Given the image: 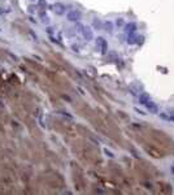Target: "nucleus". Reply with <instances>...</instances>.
Returning <instances> with one entry per match:
<instances>
[{"instance_id":"obj_8","label":"nucleus","mask_w":174,"mask_h":195,"mask_svg":"<svg viewBox=\"0 0 174 195\" xmlns=\"http://www.w3.org/2000/svg\"><path fill=\"white\" fill-rule=\"evenodd\" d=\"M135 40H138V43H139V38H138L137 35H134V34H130V35H129V38H127V43L133 44V43H135Z\"/></svg>"},{"instance_id":"obj_9","label":"nucleus","mask_w":174,"mask_h":195,"mask_svg":"<svg viewBox=\"0 0 174 195\" xmlns=\"http://www.w3.org/2000/svg\"><path fill=\"white\" fill-rule=\"evenodd\" d=\"M147 151H148L149 154H152V155H153V157H156V159H160V157H163V155H161L160 152L155 151L153 148H147Z\"/></svg>"},{"instance_id":"obj_3","label":"nucleus","mask_w":174,"mask_h":195,"mask_svg":"<svg viewBox=\"0 0 174 195\" xmlns=\"http://www.w3.org/2000/svg\"><path fill=\"white\" fill-rule=\"evenodd\" d=\"M52 9L56 14H64L65 13V5L61 4V3H55L52 5Z\"/></svg>"},{"instance_id":"obj_11","label":"nucleus","mask_w":174,"mask_h":195,"mask_svg":"<svg viewBox=\"0 0 174 195\" xmlns=\"http://www.w3.org/2000/svg\"><path fill=\"white\" fill-rule=\"evenodd\" d=\"M94 26H95V28H98V29H100L101 28V26H103V23H101V21L100 20H94Z\"/></svg>"},{"instance_id":"obj_4","label":"nucleus","mask_w":174,"mask_h":195,"mask_svg":"<svg viewBox=\"0 0 174 195\" xmlns=\"http://www.w3.org/2000/svg\"><path fill=\"white\" fill-rule=\"evenodd\" d=\"M96 44H98V47H100V50H101V52H103V53L107 52V43H105V39H104V38L99 37L96 39Z\"/></svg>"},{"instance_id":"obj_13","label":"nucleus","mask_w":174,"mask_h":195,"mask_svg":"<svg viewBox=\"0 0 174 195\" xmlns=\"http://www.w3.org/2000/svg\"><path fill=\"white\" fill-rule=\"evenodd\" d=\"M116 25H117V26H122V25H124V20H122V18L116 20Z\"/></svg>"},{"instance_id":"obj_14","label":"nucleus","mask_w":174,"mask_h":195,"mask_svg":"<svg viewBox=\"0 0 174 195\" xmlns=\"http://www.w3.org/2000/svg\"><path fill=\"white\" fill-rule=\"evenodd\" d=\"M105 154H107L108 156H109V157H113V154H112V152H109L108 150H105Z\"/></svg>"},{"instance_id":"obj_12","label":"nucleus","mask_w":174,"mask_h":195,"mask_svg":"<svg viewBox=\"0 0 174 195\" xmlns=\"http://www.w3.org/2000/svg\"><path fill=\"white\" fill-rule=\"evenodd\" d=\"M104 28H105L107 30H108V31H112V28H113V25H112V23H110L109 22V21H108V22H105V23H104Z\"/></svg>"},{"instance_id":"obj_1","label":"nucleus","mask_w":174,"mask_h":195,"mask_svg":"<svg viewBox=\"0 0 174 195\" xmlns=\"http://www.w3.org/2000/svg\"><path fill=\"white\" fill-rule=\"evenodd\" d=\"M66 18L70 22H78V21L82 18V13L79 11H69L66 14Z\"/></svg>"},{"instance_id":"obj_10","label":"nucleus","mask_w":174,"mask_h":195,"mask_svg":"<svg viewBox=\"0 0 174 195\" xmlns=\"http://www.w3.org/2000/svg\"><path fill=\"white\" fill-rule=\"evenodd\" d=\"M158 116H160L161 118H164V120H168V121H174V116H166L165 113H160Z\"/></svg>"},{"instance_id":"obj_6","label":"nucleus","mask_w":174,"mask_h":195,"mask_svg":"<svg viewBox=\"0 0 174 195\" xmlns=\"http://www.w3.org/2000/svg\"><path fill=\"white\" fill-rule=\"evenodd\" d=\"M134 31H137V25L134 22H130L129 25H126L125 26V33L126 34H134Z\"/></svg>"},{"instance_id":"obj_2","label":"nucleus","mask_w":174,"mask_h":195,"mask_svg":"<svg viewBox=\"0 0 174 195\" xmlns=\"http://www.w3.org/2000/svg\"><path fill=\"white\" fill-rule=\"evenodd\" d=\"M81 33H82L83 38H85L86 40H91V39L94 38V33H92V29L90 28V26H83Z\"/></svg>"},{"instance_id":"obj_7","label":"nucleus","mask_w":174,"mask_h":195,"mask_svg":"<svg viewBox=\"0 0 174 195\" xmlns=\"http://www.w3.org/2000/svg\"><path fill=\"white\" fill-rule=\"evenodd\" d=\"M149 100H151V98H149V95L146 94V92H143V94L139 95V101L143 104V106H146V103H148Z\"/></svg>"},{"instance_id":"obj_5","label":"nucleus","mask_w":174,"mask_h":195,"mask_svg":"<svg viewBox=\"0 0 174 195\" xmlns=\"http://www.w3.org/2000/svg\"><path fill=\"white\" fill-rule=\"evenodd\" d=\"M146 108H147V109H148L151 113H157V112H158L157 106H156V104H155L152 100H149L148 103H146Z\"/></svg>"}]
</instances>
